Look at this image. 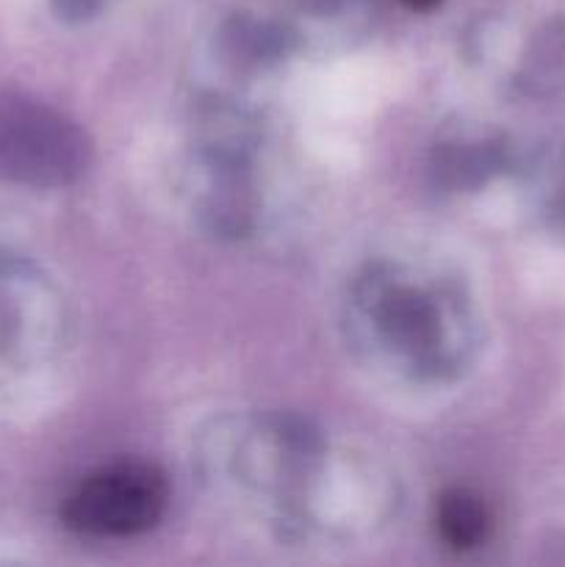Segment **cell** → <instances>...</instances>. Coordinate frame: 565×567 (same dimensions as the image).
Returning <instances> with one entry per match:
<instances>
[{
	"label": "cell",
	"mask_w": 565,
	"mask_h": 567,
	"mask_svg": "<svg viewBox=\"0 0 565 567\" xmlns=\"http://www.w3.org/2000/svg\"><path fill=\"white\" fill-rule=\"evenodd\" d=\"M170 507V482L150 463H114L89 474L64 502V524L83 537H136Z\"/></svg>",
	"instance_id": "cell-3"
},
{
	"label": "cell",
	"mask_w": 565,
	"mask_h": 567,
	"mask_svg": "<svg viewBox=\"0 0 565 567\" xmlns=\"http://www.w3.org/2000/svg\"><path fill=\"white\" fill-rule=\"evenodd\" d=\"M86 133L53 105L0 86V177L28 188H61L89 166Z\"/></svg>",
	"instance_id": "cell-2"
},
{
	"label": "cell",
	"mask_w": 565,
	"mask_h": 567,
	"mask_svg": "<svg viewBox=\"0 0 565 567\" xmlns=\"http://www.w3.org/2000/svg\"><path fill=\"white\" fill-rule=\"evenodd\" d=\"M399 3H404L408 9H413V11H430V9H435L441 0H399Z\"/></svg>",
	"instance_id": "cell-8"
},
{
	"label": "cell",
	"mask_w": 565,
	"mask_h": 567,
	"mask_svg": "<svg viewBox=\"0 0 565 567\" xmlns=\"http://www.w3.org/2000/svg\"><path fill=\"white\" fill-rule=\"evenodd\" d=\"M513 83L526 97H557L565 92V17H552L532 31Z\"/></svg>",
	"instance_id": "cell-5"
},
{
	"label": "cell",
	"mask_w": 565,
	"mask_h": 567,
	"mask_svg": "<svg viewBox=\"0 0 565 567\" xmlns=\"http://www.w3.org/2000/svg\"><path fill=\"white\" fill-rule=\"evenodd\" d=\"M546 221L554 233H563L565 236V177L557 186V192L552 194L546 205Z\"/></svg>",
	"instance_id": "cell-7"
},
{
	"label": "cell",
	"mask_w": 565,
	"mask_h": 567,
	"mask_svg": "<svg viewBox=\"0 0 565 567\" xmlns=\"http://www.w3.org/2000/svg\"><path fill=\"white\" fill-rule=\"evenodd\" d=\"M435 520L443 543L452 546L454 551H471V548L482 546L491 532V513H487L485 502L460 487L443 493L435 509Z\"/></svg>",
	"instance_id": "cell-6"
},
{
	"label": "cell",
	"mask_w": 565,
	"mask_h": 567,
	"mask_svg": "<svg viewBox=\"0 0 565 567\" xmlns=\"http://www.w3.org/2000/svg\"><path fill=\"white\" fill-rule=\"evenodd\" d=\"M355 310L386 358L419 380H443L465 363L469 316L446 282L374 269L355 288Z\"/></svg>",
	"instance_id": "cell-1"
},
{
	"label": "cell",
	"mask_w": 565,
	"mask_h": 567,
	"mask_svg": "<svg viewBox=\"0 0 565 567\" xmlns=\"http://www.w3.org/2000/svg\"><path fill=\"white\" fill-rule=\"evenodd\" d=\"M510 166V150L502 138H452L435 150L432 172L449 192L485 186Z\"/></svg>",
	"instance_id": "cell-4"
}]
</instances>
